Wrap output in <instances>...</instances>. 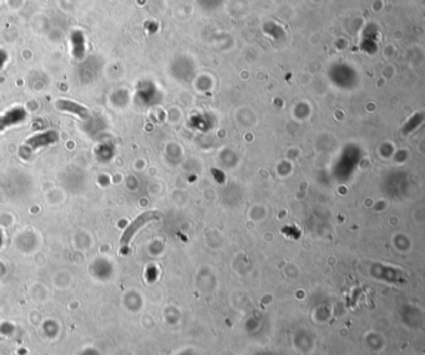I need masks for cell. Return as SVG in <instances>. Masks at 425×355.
<instances>
[{"mask_svg": "<svg viewBox=\"0 0 425 355\" xmlns=\"http://www.w3.org/2000/svg\"><path fill=\"white\" fill-rule=\"evenodd\" d=\"M157 219H160V214H158V212L148 211V212H145V213H142L141 216L135 218L134 221L127 226V228L125 229L124 234H122L120 243L122 246H126L127 243L132 240V237H134V235L136 234V233L139 232L143 226H146V224L150 223V222H152V221H157Z\"/></svg>", "mask_w": 425, "mask_h": 355, "instance_id": "obj_1", "label": "cell"}, {"mask_svg": "<svg viewBox=\"0 0 425 355\" xmlns=\"http://www.w3.org/2000/svg\"><path fill=\"white\" fill-rule=\"evenodd\" d=\"M58 107H59L60 110L70 111V112L76 113V115L81 116V117H86V116H87V111L85 110L84 107H81V106L75 104V102L59 101V102H58Z\"/></svg>", "mask_w": 425, "mask_h": 355, "instance_id": "obj_2", "label": "cell"}]
</instances>
